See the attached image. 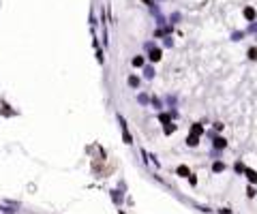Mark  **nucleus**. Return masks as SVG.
Listing matches in <instances>:
<instances>
[{"label":"nucleus","mask_w":257,"mask_h":214,"mask_svg":"<svg viewBox=\"0 0 257 214\" xmlns=\"http://www.w3.org/2000/svg\"><path fill=\"white\" fill-rule=\"evenodd\" d=\"M244 17H247V19H255V9H251V6L244 9Z\"/></svg>","instance_id":"obj_7"},{"label":"nucleus","mask_w":257,"mask_h":214,"mask_svg":"<svg viewBox=\"0 0 257 214\" xmlns=\"http://www.w3.org/2000/svg\"><path fill=\"white\" fill-rule=\"evenodd\" d=\"M150 60H152V62H157V60H161V49H157V47H152V49H150Z\"/></svg>","instance_id":"obj_2"},{"label":"nucleus","mask_w":257,"mask_h":214,"mask_svg":"<svg viewBox=\"0 0 257 214\" xmlns=\"http://www.w3.org/2000/svg\"><path fill=\"white\" fill-rule=\"evenodd\" d=\"M139 103L146 105V103H148V96H146V94H139Z\"/></svg>","instance_id":"obj_16"},{"label":"nucleus","mask_w":257,"mask_h":214,"mask_svg":"<svg viewBox=\"0 0 257 214\" xmlns=\"http://www.w3.org/2000/svg\"><path fill=\"white\" fill-rule=\"evenodd\" d=\"M212 146H216V148H225V146H227V141H225L223 137H214Z\"/></svg>","instance_id":"obj_3"},{"label":"nucleus","mask_w":257,"mask_h":214,"mask_svg":"<svg viewBox=\"0 0 257 214\" xmlns=\"http://www.w3.org/2000/svg\"><path fill=\"white\" fill-rule=\"evenodd\" d=\"M212 169H214V171H223V169H225V165H223V163H214Z\"/></svg>","instance_id":"obj_14"},{"label":"nucleus","mask_w":257,"mask_h":214,"mask_svg":"<svg viewBox=\"0 0 257 214\" xmlns=\"http://www.w3.org/2000/svg\"><path fill=\"white\" fill-rule=\"evenodd\" d=\"M244 176H247L251 182H257V173H255L253 169H244Z\"/></svg>","instance_id":"obj_4"},{"label":"nucleus","mask_w":257,"mask_h":214,"mask_svg":"<svg viewBox=\"0 0 257 214\" xmlns=\"http://www.w3.org/2000/svg\"><path fill=\"white\" fill-rule=\"evenodd\" d=\"M197 143H199V135H193V133H191V135L186 137V146L193 148V146H197Z\"/></svg>","instance_id":"obj_1"},{"label":"nucleus","mask_w":257,"mask_h":214,"mask_svg":"<svg viewBox=\"0 0 257 214\" xmlns=\"http://www.w3.org/2000/svg\"><path fill=\"white\" fill-rule=\"evenodd\" d=\"M128 84L133 86V88H137V86H139V79H137L135 75H131V77H128Z\"/></svg>","instance_id":"obj_10"},{"label":"nucleus","mask_w":257,"mask_h":214,"mask_svg":"<svg viewBox=\"0 0 257 214\" xmlns=\"http://www.w3.org/2000/svg\"><path fill=\"white\" fill-rule=\"evenodd\" d=\"M173 131H176V127H173V124H165V133H167V135H171V133H173Z\"/></svg>","instance_id":"obj_13"},{"label":"nucleus","mask_w":257,"mask_h":214,"mask_svg":"<svg viewBox=\"0 0 257 214\" xmlns=\"http://www.w3.org/2000/svg\"><path fill=\"white\" fill-rule=\"evenodd\" d=\"M191 133H193V135H202V133H204V128H202V124H197V122H195V124L191 127Z\"/></svg>","instance_id":"obj_5"},{"label":"nucleus","mask_w":257,"mask_h":214,"mask_svg":"<svg viewBox=\"0 0 257 214\" xmlns=\"http://www.w3.org/2000/svg\"><path fill=\"white\" fill-rule=\"evenodd\" d=\"M120 214H124V212H120Z\"/></svg>","instance_id":"obj_20"},{"label":"nucleus","mask_w":257,"mask_h":214,"mask_svg":"<svg viewBox=\"0 0 257 214\" xmlns=\"http://www.w3.org/2000/svg\"><path fill=\"white\" fill-rule=\"evenodd\" d=\"M218 214H231V210H229V208H221V210H218Z\"/></svg>","instance_id":"obj_19"},{"label":"nucleus","mask_w":257,"mask_h":214,"mask_svg":"<svg viewBox=\"0 0 257 214\" xmlns=\"http://www.w3.org/2000/svg\"><path fill=\"white\" fill-rule=\"evenodd\" d=\"M247 195H249V197H255V188L249 186V188H247Z\"/></svg>","instance_id":"obj_18"},{"label":"nucleus","mask_w":257,"mask_h":214,"mask_svg":"<svg viewBox=\"0 0 257 214\" xmlns=\"http://www.w3.org/2000/svg\"><path fill=\"white\" fill-rule=\"evenodd\" d=\"M152 105H154V107H157V109H161V101H159V99H157V96H154V99H152Z\"/></svg>","instance_id":"obj_17"},{"label":"nucleus","mask_w":257,"mask_h":214,"mask_svg":"<svg viewBox=\"0 0 257 214\" xmlns=\"http://www.w3.org/2000/svg\"><path fill=\"white\" fill-rule=\"evenodd\" d=\"M144 73H146V77H148V79H152V77H154V69H152V67H146V71H144Z\"/></svg>","instance_id":"obj_9"},{"label":"nucleus","mask_w":257,"mask_h":214,"mask_svg":"<svg viewBox=\"0 0 257 214\" xmlns=\"http://www.w3.org/2000/svg\"><path fill=\"white\" fill-rule=\"evenodd\" d=\"M159 120H161L163 124H169V116H167V114H159Z\"/></svg>","instance_id":"obj_12"},{"label":"nucleus","mask_w":257,"mask_h":214,"mask_svg":"<svg viewBox=\"0 0 257 214\" xmlns=\"http://www.w3.org/2000/svg\"><path fill=\"white\" fill-rule=\"evenodd\" d=\"M249 58H251V60H255V58H257V49H255V47L249 49Z\"/></svg>","instance_id":"obj_15"},{"label":"nucleus","mask_w":257,"mask_h":214,"mask_svg":"<svg viewBox=\"0 0 257 214\" xmlns=\"http://www.w3.org/2000/svg\"><path fill=\"white\" fill-rule=\"evenodd\" d=\"M178 176H184V178H186V176H191V171H189L186 165H180V167H178Z\"/></svg>","instance_id":"obj_6"},{"label":"nucleus","mask_w":257,"mask_h":214,"mask_svg":"<svg viewBox=\"0 0 257 214\" xmlns=\"http://www.w3.org/2000/svg\"><path fill=\"white\" fill-rule=\"evenodd\" d=\"M112 199H114L116 204H120V201H122V195H120L118 191H112Z\"/></svg>","instance_id":"obj_8"},{"label":"nucleus","mask_w":257,"mask_h":214,"mask_svg":"<svg viewBox=\"0 0 257 214\" xmlns=\"http://www.w3.org/2000/svg\"><path fill=\"white\" fill-rule=\"evenodd\" d=\"M133 64H135V67H141V64H144V58H141V56H135V58H133Z\"/></svg>","instance_id":"obj_11"}]
</instances>
